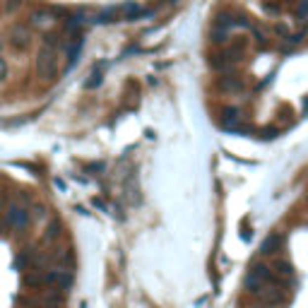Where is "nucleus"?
Listing matches in <instances>:
<instances>
[{
    "label": "nucleus",
    "mask_w": 308,
    "mask_h": 308,
    "mask_svg": "<svg viewBox=\"0 0 308 308\" xmlns=\"http://www.w3.org/2000/svg\"><path fill=\"white\" fill-rule=\"evenodd\" d=\"M37 73H39V77H44V80H53V75L58 73V46L44 44V46L39 48Z\"/></svg>",
    "instance_id": "nucleus-1"
},
{
    "label": "nucleus",
    "mask_w": 308,
    "mask_h": 308,
    "mask_svg": "<svg viewBox=\"0 0 308 308\" xmlns=\"http://www.w3.org/2000/svg\"><path fill=\"white\" fill-rule=\"evenodd\" d=\"M7 77V63H5V58L0 55V82Z\"/></svg>",
    "instance_id": "nucleus-10"
},
{
    "label": "nucleus",
    "mask_w": 308,
    "mask_h": 308,
    "mask_svg": "<svg viewBox=\"0 0 308 308\" xmlns=\"http://www.w3.org/2000/svg\"><path fill=\"white\" fill-rule=\"evenodd\" d=\"M0 46H2V39H0Z\"/></svg>",
    "instance_id": "nucleus-11"
},
{
    "label": "nucleus",
    "mask_w": 308,
    "mask_h": 308,
    "mask_svg": "<svg viewBox=\"0 0 308 308\" xmlns=\"http://www.w3.org/2000/svg\"><path fill=\"white\" fill-rule=\"evenodd\" d=\"M22 7V0H5V12H15Z\"/></svg>",
    "instance_id": "nucleus-9"
},
{
    "label": "nucleus",
    "mask_w": 308,
    "mask_h": 308,
    "mask_svg": "<svg viewBox=\"0 0 308 308\" xmlns=\"http://www.w3.org/2000/svg\"><path fill=\"white\" fill-rule=\"evenodd\" d=\"M2 221H5V226H10V229H15V231H22V229L29 224V212H27L24 207H19V205H10Z\"/></svg>",
    "instance_id": "nucleus-2"
},
{
    "label": "nucleus",
    "mask_w": 308,
    "mask_h": 308,
    "mask_svg": "<svg viewBox=\"0 0 308 308\" xmlns=\"http://www.w3.org/2000/svg\"><path fill=\"white\" fill-rule=\"evenodd\" d=\"M270 270L274 277L287 279V277H291V263H287V260H274V265H272Z\"/></svg>",
    "instance_id": "nucleus-7"
},
{
    "label": "nucleus",
    "mask_w": 308,
    "mask_h": 308,
    "mask_svg": "<svg viewBox=\"0 0 308 308\" xmlns=\"http://www.w3.org/2000/svg\"><path fill=\"white\" fill-rule=\"evenodd\" d=\"M44 284H51V287H58V289H70L73 274L65 270H51L44 274Z\"/></svg>",
    "instance_id": "nucleus-4"
},
{
    "label": "nucleus",
    "mask_w": 308,
    "mask_h": 308,
    "mask_svg": "<svg viewBox=\"0 0 308 308\" xmlns=\"http://www.w3.org/2000/svg\"><path fill=\"white\" fill-rule=\"evenodd\" d=\"M10 44H12V48H17V51H27V48L32 46L29 29L22 27V24H15V27L10 29Z\"/></svg>",
    "instance_id": "nucleus-3"
},
{
    "label": "nucleus",
    "mask_w": 308,
    "mask_h": 308,
    "mask_svg": "<svg viewBox=\"0 0 308 308\" xmlns=\"http://www.w3.org/2000/svg\"><path fill=\"white\" fill-rule=\"evenodd\" d=\"M24 284L27 287H39V284H44V274L39 270H27V274H24Z\"/></svg>",
    "instance_id": "nucleus-8"
},
{
    "label": "nucleus",
    "mask_w": 308,
    "mask_h": 308,
    "mask_svg": "<svg viewBox=\"0 0 308 308\" xmlns=\"http://www.w3.org/2000/svg\"><path fill=\"white\" fill-rule=\"evenodd\" d=\"M32 27H39V29H46V27H51L53 24V15L51 12H46V10H37V12H32Z\"/></svg>",
    "instance_id": "nucleus-5"
},
{
    "label": "nucleus",
    "mask_w": 308,
    "mask_h": 308,
    "mask_svg": "<svg viewBox=\"0 0 308 308\" xmlns=\"http://www.w3.org/2000/svg\"><path fill=\"white\" fill-rule=\"evenodd\" d=\"M279 246H282V236H270V238H265V243H263V248H260V253L263 255H274L279 251Z\"/></svg>",
    "instance_id": "nucleus-6"
}]
</instances>
